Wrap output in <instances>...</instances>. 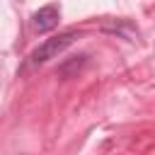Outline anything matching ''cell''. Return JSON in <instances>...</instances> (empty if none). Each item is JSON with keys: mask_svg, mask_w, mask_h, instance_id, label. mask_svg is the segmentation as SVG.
Listing matches in <instances>:
<instances>
[{"mask_svg": "<svg viewBox=\"0 0 155 155\" xmlns=\"http://www.w3.org/2000/svg\"><path fill=\"white\" fill-rule=\"evenodd\" d=\"M78 36H80V34L70 29V31H63V34H58V36L46 39L44 44H39V46L29 53V65H41V63H46V61H51V58H58Z\"/></svg>", "mask_w": 155, "mask_h": 155, "instance_id": "1", "label": "cell"}, {"mask_svg": "<svg viewBox=\"0 0 155 155\" xmlns=\"http://www.w3.org/2000/svg\"><path fill=\"white\" fill-rule=\"evenodd\" d=\"M58 22H61V10H58V5H44V7H39V10L31 15L34 31H39V34H46V31L56 29Z\"/></svg>", "mask_w": 155, "mask_h": 155, "instance_id": "2", "label": "cell"}, {"mask_svg": "<svg viewBox=\"0 0 155 155\" xmlns=\"http://www.w3.org/2000/svg\"><path fill=\"white\" fill-rule=\"evenodd\" d=\"M85 63H87V56H85V53H80V56H73L70 61L61 63L56 73H58L63 80H68V78H75V75H78V73L85 68Z\"/></svg>", "mask_w": 155, "mask_h": 155, "instance_id": "3", "label": "cell"}]
</instances>
